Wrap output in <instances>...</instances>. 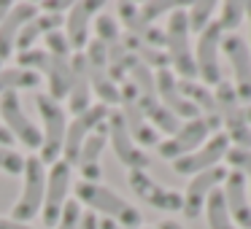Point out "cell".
<instances>
[{"label": "cell", "instance_id": "cell-15", "mask_svg": "<svg viewBox=\"0 0 251 229\" xmlns=\"http://www.w3.org/2000/svg\"><path fill=\"white\" fill-rule=\"evenodd\" d=\"M105 127H108V140H111V146H114L119 162L127 167V173H130V170H146L149 164H151L149 154L130 137V132H127L125 119L119 116V111H116V114H108Z\"/></svg>", "mask_w": 251, "mask_h": 229}, {"label": "cell", "instance_id": "cell-40", "mask_svg": "<svg viewBox=\"0 0 251 229\" xmlns=\"http://www.w3.org/2000/svg\"><path fill=\"white\" fill-rule=\"evenodd\" d=\"M11 143H14V135L6 130V127L0 124V146H6V148H11Z\"/></svg>", "mask_w": 251, "mask_h": 229}, {"label": "cell", "instance_id": "cell-38", "mask_svg": "<svg viewBox=\"0 0 251 229\" xmlns=\"http://www.w3.org/2000/svg\"><path fill=\"white\" fill-rule=\"evenodd\" d=\"M100 218L95 216V213H84L81 216V224H78V229H98Z\"/></svg>", "mask_w": 251, "mask_h": 229}, {"label": "cell", "instance_id": "cell-31", "mask_svg": "<svg viewBox=\"0 0 251 229\" xmlns=\"http://www.w3.org/2000/svg\"><path fill=\"white\" fill-rule=\"evenodd\" d=\"M213 11H216L213 0H197V3H192V8L186 11V17H189V33H202L211 24Z\"/></svg>", "mask_w": 251, "mask_h": 229}, {"label": "cell", "instance_id": "cell-19", "mask_svg": "<svg viewBox=\"0 0 251 229\" xmlns=\"http://www.w3.org/2000/svg\"><path fill=\"white\" fill-rule=\"evenodd\" d=\"M116 22L125 24L130 38H138V41H143V44H149L151 49H159V51L165 49V30L151 27V24L141 17V6L127 3V0L116 3Z\"/></svg>", "mask_w": 251, "mask_h": 229}, {"label": "cell", "instance_id": "cell-1", "mask_svg": "<svg viewBox=\"0 0 251 229\" xmlns=\"http://www.w3.org/2000/svg\"><path fill=\"white\" fill-rule=\"evenodd\" d=\"M76 189V202H87L89 207H95V210H100L108 221L119 224V227H141V213L135 210V207L130 205V202H125L119 194H114L111 189H105V186L100 183H87V181H81V183L73 186Z\"/></svg>", "mask_w": 251, "mask_h": 229}, {"label": "cell", "instance_id": "cell-43", "mask_svg": "<svg viewBox=\"0 0 251 229\" xmlns=\"http://www.w3.org/2000/svg\"><path fill=\"white\" fill-rule=\"evenodd\" d=\"M246 17H249V51H251V3H246Z\"/></svg>", "mask_w": 251, "mask_h": 229}, {"label": "cell", "instance_id": "cell-13", "mask_svg": "<svg viewBox=\"0 0 251 229\" xmlns=\"http://www.w3.org/2000/svg\"><path fill=\"white\" fill-rule=\"evenodd\" d=\"M127 183H130V189L135 191L146 205L157 207V210H173L176 213V210L184 207V197H181L178 191L168 189V186L157 183L146 170H130V173H127Z\"/></svg>", "mask_w": 251, "mask_h": 229}, {"label": "cell", "instance_id": "cell-23", "mask_svg": "<svg viewBox=\"0 0 251 229\" xmlns=\"http://www.w3.org/2000/svg\"><path fill=\"white\" fill-rule=\"evenodd\" d=\"M105 140H108V127L100 124L98 130L84 140L81 151H78L76 164H78V170H81L87 183H98L100 175H103V170H100V154H103V148H105Z\"/></svg>", "mask_w": 251, "mask_h": 229}, {"label": "cell", "instance_id": "cell-7", "mask_svg": "<svg viewBox=\"0 0 251 229\" xmlns=\"http://www.w3.org/2000/svg\"><path fill=\"white\" fill-rule=\"evenodd\" d=\"M222 27L211 22L197 38V54H195V68L197 78H202V87H216L222 81V65H219V49H222Z\"/></svg>", "mask_w": 251, "mask_h": 229}, {"label": "cell", "instance_id": "cell-10", "mask_svg": "<svg viewBox=\"0 0 251 229\" xmlns=\"http://www.w3.org/2000/svg\"><path fill=\"white\" fill-rule=\"evenodd\" d=\"M108 121V105L98 103V105H89L84 114H78L71 124L65 127V143H62V154H65V162L68 164H76L78 151H81L84 140L92 135V130H98L100 124Z\"/></svg>", "mask_w": 251, "mask_h": 229}, {"label": "cell", "instance_id": "cell-25", "mask_svg": "<svg viewBox=\"0 0 251 229\" xmlns=\"http://www.w3.org/2000/svg\"><path fill=\"white\" fill-rule=\"evenodd\" d=\"M71 111L73 114H84L89 108V97H92V87H89V76H87V60L84 54H73L71 60Z\"/></svg>", "mask_w": 251, "mask_h": 229}, {"label": "cell", "instance_id": "cell-2", "mask_svg": "<svg viewBox=\"0 0 251 229\" xmlns=\"http://www.w3.org/2000/svg\"><path fill=\"white\" fill-rule=\"evenodd\" d=\"M189 17L184 8L170 14L168 30H165V54H168L173 70L181 76V81H195L197 78V68H195V51L189 44Z\"/></svg>", "mask_w": 251, "mask_h": 229}, {"label": "cell", "instance_id": "cell-3", "mask_svg": "<svg viewBox=\"0 0 251 229\" xmlns=\"http://www.w3.org/2000/svg\"><path fill=\"white\" fill-rule=\"evenodd\" d=\"M216 114L219 121L227 127V137L229 143H235V148H251V124L246 121V111L238 100V92H235L232 81L229 78H222L216 84Z\"/></svg>", "mask_w": 251, "mask_h": 229}, {"label": "cell", "instance_id": "cell-33", "mask_svg": "<svg viewBox=\"0 0 251 229\" xmlns=\"http://www.w3.org/2000/svg\"><path fill=\"white\" fill-rule=\"evenodd\" d=\"M181 6H184L181 0H154V3H143L141 6V17L151 24L157 17H162V14H173V11H178Z\"/></svg>", "mask_w": 251, "mask_h": 229}, {"label": "cell", "instance_id": "cell-41", "mask_svg": "<svg viewBox=\"0 0 251 229\" xmlns=\"http://www.w3.org/2000/svg\"><path fill=\"white\" fill-rule=\"evenodd\" d=\"M98 229H130V227H119V224L108 221V218H103V221L98 224ZM135 229H143V227H135Z\"/></svg>", "mask_w": 251, "mask_h": 229}, {"label": "cell", "instance_id": "cell-39", "mask_svg": "<svg viewBox=\"0 0 251 229\" xmlns=\"http://www.w3.org/2000/svg\"><path fill=\"white\" fill-rule=\"evenodd\" d=\"M0 229H33V227L22 221H14V218H0Z\"/></svg>", "mask_w": 251, "mask_h": 229}, {"label": "cell", "instance_id": "cell-42", "mask_svg": "<svg viewBox=\"0 0 251 229\" xmlns=\"http://www.w3.org/2000/svg\"><path fill=\"white\" fill-rule=\"evenodd\" d=\"M11 6H14V3H8V0H0V22L6 19V14L11 11Z\"/></svg>", "mask_w": 251, "mask_h": 229}, {"label": "cell", "instance_id": "cell-8", "mask_svg": "<svg viewBox=\"0 0 251 229\" xmlns=\"http://www.w3.org/2000/svg\"><path fill=\"white\" fill-rule=\"evenodd\" d=\"M84 60H87V76L92 92L103 100V105H116L119 103V87L108 76V54H105V46L98 38H92L87 44Z\"/></svg>", "mask_w": 251, "mask_h": 229}, {"label": "cell", "instance_id": "cell-11", "mask_svg": "<svg viewBox=\"0 0 251 229\" xmlns=\"http://www.w3.org/2000/svg\"><path fill=\"white\" fill-rule=\"evenodd\" d=\"M119 116L125 119V127L127 132H130V137L138 143V146H159V137L157 132H154L151 121L143 116L141 105H138V92L132 84H125V87H119Z\"/></svg>", "mask_w": 251, "mask_h": 229}, {"label": "cell", "instance_id": "cell-34", "mask_svg": "<svg viewBox=\"0 0 251 229\" xmlns=\"http://www.w3.org/2000/svg\"><path fill=\"white\" fill-rule=\"evenodd\" d=\"M44 44H46V51H49L51 57H62V60H71V44H68L65 33H60V30H54V33L44 35Z\"/></svg>", "mask_w": 251, "mask_h": 229}, {"label": "cell", "instance_id": "cell-20", "mask_svg": "<svg viewBox=\"0 0 251 229\" xmlns=\"http://www.w3.org/2000/svg\"><path fill=\"white\" fill-rule=\"evenodd\" d=\"M224 205L232 216L238 229H251V202H249V183L238 170H229L224 178Z\"/></svg>", "mask_w": 251, "mask_h": 229}, {"label": "cell", "instance_id": "cell-22", "mask_svg": "<svg viewBox=\"0 0 251 229\" xmlns=\"http://www.w3.org/2000/svg\"><path fill=\"white\" fill-rule=\"evenodd\" d=\"M33 17H38V8H35L33 3H17V6H11V11L6 14V19L0 22V62L11 57V51L17 49L19 33H22V27Z\"/></svg>", "mask_w": 251, "mask_h": 229}, {"label": "cell", "instance_id": "cell-27", "mask_svg": "<svg viewBox=\"0 0 251 229\" xmlns=\"http://www.w3.org/2000/svg\"><path fill=\"white\" fill-rule=\"evenodd\" d=\"M62 24H65V17H54V14H38V17H33V19H30V22L22 27V33H19V38H17V51L33 49V44L41 38V35L54 33V30H60Z\"/></svg>", "mask_w": 251, "mask_h": 229}, {"label": "cell", "instance_id": "cell-24", "mask_svg": "<svg viewBox=\"0 0 251 229\" xmlns=\"http://www.w3.org/2000/svg\"><path fill=\"white\" fill-rule=\"evenodd\" d=\"M103 3L100 0H84L71 6V14L65 19V38L71 44V49H87V33H89V19L95 11H100Z\"/></svg>", "mask_w": 251, "mask_h": 229}, {"label": "cell", "instance_id": "cell-35", "mask_svg": "<svg viewBox=\"0 0 251 229\" xmlns=\"http://www.w3.org/2000/svg\"><path fill=\"white\" fill-rule=\"evenodd\" d=\"M0 170L8 175H22L25 173V159L22 154H17L14 148L0 146Z\"/></svg>", "mask_w": 251, "mask_h": 229}, {"label": "cell", "instance_id": "cell-4", "mask_svg": "<svg viewBox=\"0 0 251 229\" xmlns=\"http://www.w3.org/2000/svg\"><path fill=\"white\" fill-rule=\"evenodd\" d=\"M35 108L44 119V146H41L38 159L44 164H54L62 154L65 143V108L49 94H35Z\"/></svg>", "mask_w": 251, "mask_h": 229}, {"label": "cell", "instance_id": "cell-5", "mask_svg": "<svg viewBox=\"0 0 251 229\" xmlns=\"http://www.w3.org/2000/svg\"><path fill=\"white\" fill-rule=\"evenodd\" d=\"M25 186L14 205V221H33L44 207V194H46V164L38 157L25 159Z\"/></svg>", "mask_w": 251, "mask_h": 229}, {"label": "cell", "instance_id": "cell-12", "mask_svg": "<svg viewBox=\"0 0 251 229\" xmlns=\"http://www.w3.org/2000/svg\"><path fill=\"white\" fill-rule=\"evenodd\" d=\"M0 116H3V121H6L3 127H6L17 140H22L27 148H41L44 146V135H41V130L27 119V114L22 111V100H19V94H14V92L0 94Z\"/></svg>", "mask_w": 251, "mask_h": 229}, {"label": "cell", "instance_id": "cell-17", "mask_svg": "<svg viewBox=\"0 0 251 229\" xmlns=\"http://www.w3.org/2000/svg\"><path fill=\"white\" fill-rule=\"evenodd\" d=\"M222 51L229 60V65H232V73H235L232 87L238 92V100L251 103V51H249V44L238 33H229L222 38Z\"/></svg>", "mask_w": 251, "mask_h": 229}, {"label": "cell", "instance_id": "cell-30", "mask_svg": "<svg viewBox=\"0 0 251 229\" xmlns=\"http://www.w3.org/2000/svg\"><path fill=\"white\" fill-rule=\"evenodd\" d=\"M243 19H246V3L227 0V3H222V17L216 19V24L222 27V33H235Z\"/></svg>", "mask_w": 251, "mask_h": 229}, {"label": "cell", "instance_id": "cell-14", "mask_svg": "<svg viewBox=\"0 0 251 229\" xmlns=\"http://www.w3.org/2000/svg\"><path fill=\"white\" fill-rule=\"evenodd\" d=\"M68 191H71V164L62 159L54 162L51 170L46 173V194H44V224L46 227H57L62 216V207L68 202Z\"/></svg>", "mask_w": 251, "mask_h": 229}, {"label": "cell", "instance_id": "cell-37", "mask_svg": "<svg viewBox=\"0 0 251 229\" xmlns=\"http://www.w3.org/2000/svg\"><path fill=\"white\" fill-rule=\"evenodd\" d=\"M41 11L44 14H54V17H62L60 11H71V3H62V0H44V3H41Z\"/></svg>", "mask_w": 251, "mask_h": 229}, {"label": "cell", "instance_id": "cell-32", "mask_svg": "<svg viewBox=\"0 0 251 229\" xmlns=\"http://www.w3.org/2000/svg\"><path fill=\"white\" fill-rule=\"evenodd\" d=\"M224 159L232 164V170H238L243 175L246 183H249V191H251V148H229Z\"/></svg>", "mask_w": 251, "mask_h": 229}, {"label": "cell", "instance_id": "cell-16", "mask_svg": "<svg viewBox=\"0 0 251 229\" xmlns=\"http://www.w3.org/2000/svg\"><path fill=\"white\" fill-rule=\"evenodd\" d=\"M227 151H229L227 132H216V135H211V140H208L202 148H197L195 154L176 159L173 170L178 175H200V173H205V170L219 167V162L227 157Z\"/></svg>", "mask_w": 251, "mask_h": 229}, {"label": "cell", "instance_id": "cell-18", "mask_svg": "<svg viewBox=\"0 0 251 229\" xmlns=\"http://www.w3.org/2000/svg\"><path fill=\"white\" fill-rule=\"evenodd\" d=\"M227 173L229 170L219 164V167L205 170V173H200V175H192L189 186H186V194H184V207H181V213H184L186 218L200 216L202 207H205V200L211 197L213 189H219V183H224Z\"/></svg>", "mask_w": 251, "mask_h": 229}, {"label": "cell", "instance_id": "cell-26", "mask_svg": "<svg viewBox=\"0 0 251 229\" xmlns=\"http://www.w3.org/2000/svg\"><path fill=\"white\" fill-rule=\"evenodd\" d=\"M178 89H181V94H184V97L189 100L197 111L205 114L202 119L208 121L211 132L216 135L222 121H219V114H216V100H213L211 92H208V87H202V84H197V81H181V78H178Z\"/></svg>", "mask_w": 251, "mask_h": 229}, {"label": "cell", "instance_id": "cell-44", "mask_svg": "<svg viewBox=\"0 0 251 229\" xmlns=\"http://www.w3.org/2000/svg\"><path fill=\"white\" fill-rule=\"evenodd\" d=\"M159 229H184V227L176 224V221H162V224H159Z\"/></svg>", "mask_w": 251, "mask_h": 229}, {"label": "cell", "instance_id": "cell-29", "mask_svg": "<svg viewBox=\"0 0 251 229\" xmlns=\"http://www.w3.org/2000/svg\"><path fill=\"white\" fill-rule=\"evenodd\" d=\"M205 216H208V227L211 229H238L227 210V205H224L222 189H213L211 197L205 200Z\"/></svg>", "mask_w": 251, "mask_h": 229}, {"label": "cell", "instance_id": "cell-36", "mask_svg": "<svg viewBox=\"0 0 251 229\" xmlns=\"http://www.w3.org/2000/svg\"><path fill=\"white\" fill-rule=\"evenodd\" d=\"M81 202L76 200H68L65 207H62V216L60 221H57V229H78V224H81Z\"/></svg>", "mask_w": 251, "mask_h": 229}, {"label": "cell", "instance_id": "cell-9", "mask_svg": "<svg viewBox=\"0 0 251 229\" xmlns=\"http://www.w3.org/2000/svg\"><path fill=\"white\" fill-rule=\"evenodd\" d=\"M211 127H208V121L202 119V116H197V119L186 121V124H181V130L176 132L173 137H168V140H159L157 151L162 159H181V157H189V154H195L197 148L205 146V140L211 137Z\"/></svg>", "mask_w": 251, "mask_h": 229}, {"label": "cell", "instance_id": "cell-6", "mask_svg": "<svg viewBox=\"0 0 251 229\" xmlns=\"http://www.w3.org/2000/svg\"><path fill=\"white\" fill-rule=\"evenodd\" d=\"M95 33L98 41L105 46V54H108V76L111 81H125L127 76V62H130V51L125 46V35L119 30V22L111 14H100L95 19Z\"/></svg>", "mask_w": 251, "mask_h": 229}, {"label": "cell", "instance_id": "cell-28", "mask_svg": "<svg viewBox=\"0 0 251 229\" xmlns=\"http://www.w3.org/2000/svg\"><path fill=\"white\" fill-rule=\"evenodd\" d=\"M41 84V76L33 70H25V68H14V70H0V94L14 92L19 89H35Z\"/></svg>", "mask_w": 251, "mask_h": 229}, {"label": "cell", "instance_id": "cell-45", "mask_svg": "<svg viewBox=\"0 0 251 229\" xmlns=\"http://www.w3.org/2000/svg\"><path fill=\"white\" fill-rule=\"evenodd\" d=\"M243 111H246V121L251 124V103H249V108H243Z\"/></svg>", "mask_w": 251, "mask_h": 229}, {"label": "cell", "instance_id": "cell-21", "mask_svg": "<svg viewBox=\"0 0 251 229\" xmlns=\"http://www.w3.org/2000/svg\"><path fill=\"white\" fill-rule=\"evenodd\" d=\"M154 81H157V97H159V103H162L165 108L176 116V119H186V121L197 119V108L184 97V94H181L178 78L173 76V70H170V68L154 73Z\"/></svg>", "mask_w": 251, "mask_h": 229}]
</instances>
